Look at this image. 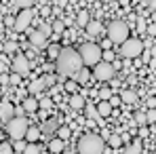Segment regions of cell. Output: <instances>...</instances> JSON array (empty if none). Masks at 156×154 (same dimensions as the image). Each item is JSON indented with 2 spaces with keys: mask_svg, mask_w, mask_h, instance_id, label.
I'll return each mask as SVG.
<instances>
[{
  "mask_svg": "<svg viewBox=\"0 0 156 154\" xmlns=\"http://www.w3.org/2000/svg\"><path fill=\"white\" fill-rule=\"evenodd\" d=\"M38 108H40V102H36L34 97H26L23 99V110L26 112H36Z\"/></svg>",
  "mask_w": 156,
  "mask_h": 154,
  "instance_id": "16",
  "label": "cell"
},
{
  "mask_svg": "<svg viewBox=\"0 0 156 154\" xmlns=\"http://www.w3.org/2000/svg\"><path fill=\"white\" fill-rule=\"evenodd\" d=\"M0 118H2L4 125H9V120L15 118V108H13V103L9 102V97H2V103H0Z\"/></svg>",
  "mask_w": 156,
  "mask_h": 154,
  "instance_id": "10",
  "label": "cell"
},
{
  "mask_svg": "<svg viewBox=\"0 0 156 154\" xmlns=\"http://www.w3.org/2000/svg\"><path fill=\"white\" fill-rule=\"evenodd\" d=\"M108 2H116V0H108Z\"/></svg>",
  "mask_w": 156,
  "mask_h": 154,
  "instance_id": "50",
  "label": "cell"
},
{
  "mask_svg": "<svg viewBox=\"0 0 156 154\" xmlns=\"http://www.w3.org/2000/svg\"><path fill=\"white\" fill-rule=\"evenodd\" d=\"M148 4H150V9H152V11H156V0H150Z\"/></svg>",
  "mask_w": 156,
  "mask_h": 154,
  "instance_id": "47",
  "label": "cell"
},
{
  "mask_svg": "<svg viewBox=\"0 0 156 154\" xmlns=\"http://www.w3.org/2000/svg\"><path fill=\"white\" fill-rule=\"evenodd\" d=\"M137 30L139 32H148V21L141 17V19H137Z\"/></svg>",
  "mask_w": 156,
  "mask_h": 154,
  "instance_id": "32",
  "label": "cell"
},
{
  "mask_svg": "<svg viewBox=\"0 0 156 154\" xmlns=\"http://www.w3.org/2000/svg\"><path fill=\"white\" fill-rule=\"evenodd\" d=\"M139 152H141V146H139V144H133L131 148H127L125 154H139Z\"/></svg>",
  "mask_w": 156,
  "mask_h": 154,
  "instance_id": "33",
  "label": "cell"
},
{
  "mask_svg": "<svg viewBox=\"0 0 156 154\" xmlns=\"http://www.w3.org/2000/svg\"><path fill=\"white\" fill-rule=\"evenodd\" d=\"M44 84H47V82H44L42 78H38V80H34V82L30 84V93H40V91L44 89Z\"/></svg>",
  "mask_w": 156,
  "mask_h": 154,
  "instance_id": "21",
  "label": "cell"
},
{
  "mask_svg": "<svg viewBox=\"0 0 156 154\" xmlns=\"http://www.w3.org/2000/svg\"><path fill=\"white\" fill-rule=\"evenodd\" d=\"M87 76H89V74H87V72H84V70H82V72H80V74H78V78H80V80H87Z\"/></svg>",
  "mask_w": 156,
  "mask_h": 154,
  "instance_id": "45",
  "label": "cell"
},
{
  "mask_svg": "<svg viewBox=\"0 0 156 154\" xmlns=\"http://www.w3.org/2000/svg\"><path fill=\"white\" fill-rule=\"evenodd\" d=\"M78 53H80V57H82L84 66L95 68L97 63H101V61H104V49H101L99 45H95V42H84V45H80Z\"/></svg>",
  "mask_w": 156,
  "mask_h": 154,
  "instance_id": "3",
  "label": "cell"
},
{
  "mask_svg": "<svg viewBox=\"0 0 156 154\" xmlns=\"http://www.w3.org/2000/svg\"><path fill=\"white\" fill-rule=\"evenodd\" d=\"M19 80H21V74H17V72H15V74L11 76V82H13V84H17Z\"/></svg>",
  "mask_w": 156,
  "mask_h": 154,
  "instance_id": "40",
  "label": "cell"
},
{
  "mask_svg": "<svg viewBox=\"0 0 156 154\" xmlns=\"http://www.w3.org/2000/svg\"><path fill=\"white\" fill-rule=\"evenodd\" d=\"M36 0H15V4L23 11V9H32V4H34Z\"/></svg>",
  "mask_w": 156,
  "mask_h": 154,
  "instance_id": "26",
  "label": "cell"
},
{
  "mask_svg": "<svg viewBox=\"0 0 156 154\" xmlns=\"http://www.w3.org/2000/svg\"><path fill=\"white\" fill-rule=\"evenodd\" d=\"M66 91L72 93V95H76L78 93V82L76 80H68V82H66Z\"/></svg>",
  "mask_w": 156,
  "mask_h": 154,
  "instance_id": "24",
  "label": "cell"
},
{
  "mask_svg": "<svg viewBox=\"0 0 156 154\" xmlns=\"http://www.w3.org/2000/svg\"><path fill=\"white\" fill-rule=\"evenodd\" d=\"M59 47H57V45H51V47H49V55H51V57H59Z\"/></svg>",
  "mask_w": 156,
  "mask_h": 154,
  "instance_id": "34",
  "label": "cell"
},
{
  "mask_svg": "<svg viewBox=\"0 0 156 154\" xmlns=\"http://www.w3.org/2000/svg\"><path fill=\"white\" fill-rule=\"evenodd\" d=\"M47 38H49V36H44L40 30H34V32L30 34V42H32L34 47H38V49H42V47L47 45Z\"/></svg>",
  "mask_w": 156,
  "mask_h": 154,
  "instance_id": "11",
  "label": "cell"
},
{
  "mask_svg": "<svg viewBox=\"0 0 156 154\" xmlns=\"http://www.w3.org/2000/svg\"><path fill=\"white\" fill-rule=\"evenodd\" d=\"M97 110H99V114H101V118H104V116H110V114H112L114 106H112L110 102H99L97 103Z\"/></svg>",
  "mask_w": 156,
  "mask_h": 154,
  "instance_id": "17",
  "label": "cell"
},
{
  "mask_svg": "<svg viewBox=\"0 0 156 154\" xmlns=\"http://www.w3.org/2000/svg\"><path fill=\"white\" fill-rule=\"evenodd\" d=\"M114 74H116V70H114V63H110V61L97 63L95 70H93V76L97 78V80H112Z\"/></svg>",
  "mask_w": 156,
  "mask_h": 154,
  "instance_id": "7",
  "label": "cell"
},
{
  "mask_svg": "<svg viewBox=\"0 0 156 154\" xmlns=\"http://www.w3.org/2000/svg\"><path fill=\"white\" fill-rule=\"evenodd\" d=\"M120 99H122V103H127V106H133V103H137V93L133 89H125L120 93Z\"/></svg>",
  "mask_w": 156,
  "mask_h": 154,
  "instance_id": "12",
  "label": "cell"
},
{
  "mask_svg": "<svg viewBox=\"0 0 156 154\" xmlns=\"http://www.w3.org/2000/svg\"><path fill=\"white\" fill-rule=\"evenodd\" d=\"M141 53H144V45L139 38H129L127 42L120 45V55L125 59H137Z\"/></svg>",
  "mask_w": 156,
  "mask_h": 154,
  "instance_id": "6",
  "label": "cell"
},
{
  "mask_svg": "<svg viewBox=\"0 0 156 154\" xmlns=\"http://www.w3.org/2000/svg\"><path fill=\"white\" fill-rule=\"evenodd\" d=\"M57 72L61 74V76H68V78H78V74L82 72V66H84V61H82V57H80V53L76 49H72V47H66V49H61L59 53V57H57Z\"/></svg>",
  "mask_w": 156,
  "mask_h": 154,
  "instance_id": "1",
  "label": "cell"
},
{
  "mask_svg": "<svg viewBox=\"0 0 156 154\" xmlns=\"http://www.w3.org/2000/svg\"><path fill=\"white\" fill-rule=\"evenodd\" d=\"M38 30H40L44 36H51V34H53V26H49V23H40V27H38Z\"/></svg>",
  "mask_w": 156,
  "mask_h": 154,
  "instance_id": "30",
  "label": "cell"
},
{
  "mask_svg": "<svg viewBox=\"0 0 156 154\" xmlns=\"http://www.w3.org/2000/svg\"><path fill=\"white\" fill-rule=\"evenodd\" d=\"M40 106H42V108H49V106H51V99H42Z\"/></svg>",
  "mask_w": 156,
  "mask_h": 154,
  "instance_id": "44",
  "label": "cell"
},
{
  "mask_svg": "<svg viewBox=\"0 0 156 154\" xmlns=\"http://www.w3.org/2000/svg\"><path fill=\"white\" fill-rule=\"evenodd\" d=\"M84 112H87V116H89V123H91V125H93L95 120H99V118H101V114H99L97 106H93V103H89V106L84 108Z\"/></svg>",
  "mask_w": 156,
  "mask_h": 154,
  "instance_id": "13",
  "label": "cell"
},
{
  "mask_svg": "<svg viewBox=\"0 0 156 154\" xmlns=\"http://www.w3.org/2000/svg\"><path fill=\"white\" fill-rule=\"evenodd\" d=\"M104 61H110V63H112V61H114V53L112 51H104Z\"/></svg>",
  "mask_w": 156,
  "mask_h": 154,
  "instance_id": "37",
  "label": "cell"
},
{
  "mask_svg": "<svg viewBox=\"0 0 156 154\" xmlns=\"http://www.w3.org/2000/svg\"><path fill=\"white\" fill-rule=\"evenodd\" d=\"M49 150H51L53 154H61V152H66V150H63V139H59V137L51 139V141H49Z\"/></svg>",
  "mask_w": 156,
  "mask_h": 154,
  "instance_id": "15",
  "label": "cell"
},
{
  "mask_svg": "<svg viewBox=\"0 0 156 154\" xmlns=\"http://www.w3.org/2000/svg\"><path fill=\"white\" fill-rule=\"evenodd\" d=\"M26 137L30 139V141H32V144H34V141L40 137V131H38L36 127H30V129H27V135H26Z\"/></svg>",
  "mask_w": 156,
  "mask_h": 154,
  "instance_id": "22",
  "label": "cell"
},
{
  "mask_svg": "<svg viewBox=\"0 0 156 154\" xmlns=\"http://www.w3.org/2000/svg\"><path fill=\"white\" fill-rule=\"evenodd\" d=\"M15 148L19 150V152H26V148H27V144H23L21 139H17V144H15Z\"/></svg>",
  "mask_w": 156,
  "mask_h": 154,
  "instance_id": "38",
  "label": "cell"
},
{
  "mask_svg": "<svg viewBox=\"0 0 156 154\" xmlns=\"http://www.w3.org/2000/svg\"><path fill=\"white\" fill-rule=\"evenodd\" d=\"M146 116H148V123H156V110H148Z\"/></svg>",
  "mask_w": 156,
  "mask_h": 154,
  "instance_id": "36",
  "label": "cell"
},
{
  "mask_svg": "<svg viewBox=\"0 0 156 154\" xmlns=\"http://www.w3.org/2000/svg\"><path fill=\"white\" fill-rule=\"evenodd\" d=\"M110 103H112V106H118V103H122V99H118V97H112V99H110Z\"/></svg>",
  "mask_w": 156,
  "mask_h": 154,
  "instance_id": "42",
  "label": "cell"
},
{
  "mask_svg": "<svg viewBox=\"0 0 156 154\" xmlns=\"http://www.w3.org/2000/svg\"><path fill=\"white\" fill-rule=\"evenodd\" d=\"M23 154H40V148H38L36 144H27V148H26Z\"/></svg>",
  "mask_w": 156,
  "mask_h": 154,
  "instance_id": "31",
  "label": "cell"
},
{
  "mask_svg": "<svg viewBox=\"0 0 156 154\" xmlns=\"http://www.w3.org/2000/svg\"><path fill=\"white\" fill-rule=\"evenodd\" d=\"M61 154H76V152H72V150H66V152H61Z\"/></svg>",
  "mask_w": 156,
  "mask_h": 154,
  "instance_id": "48",
  "label": "cell"
},
{
  "mask_svg": "<svg viewBox=\"0 0 156 154\" xmlns=\"http://www.w3.org/2000/svg\"><path fill=\"white\" fill-rule=\"evenodd\" d=\"M6 84H9V76L2 72V89H6Z\"/></svg>",
  "mask_w": 156,
  "mask_h": 154,
  "instance_id": "41",
  "label": "cell"
},
{
  "mask_svg": "<svg viewBox=\"0 0 156 154\" xmlns=\"http://www.w3.org/2000/svg\"><path fill=\"white\" fill-rule=\"evenodd\" d=\"M84 30H87V34H89V36H97V34H101V23H99L97 19H91V21H89V26L84 27Z\"/></svg>",
  "mask_w": 156,
  "mask_h": 154,
  "instance_id": "14",
  "label": "cell"
},
{
  "mask_svg": "<svg viewBox=\"0 0 156 154\" xmlns=\"http://www.w3.org/2000/svg\"><path fill=\"white\" fill-rule=\"evenodd\" d=\"M108 38L116 45H122L129 40V23L122 21V19H114L110 27H108Z\"/></svg>",
  "mask_w": 156,
  "mask_h": 154,
  "instance_id": "4",
  "label": "cell"
},
{
  "mask_svg": "<svg viewBox=\"0 0 156 154\" xmlns=\"http://www.w3.org/2000/svg\"><path fill=\"white\" fill-rule=\"evenodd\" d=\"M108 144H110V148H120L122 146V137L112 133V135H108Z\"/></svg>",
  "mask_w": 156,
  "mask_h": 154,
  "instance_id": "19",
  "label": "cell"
},
{
  "mask_svg": "<svg viewBox=\"0 0 156 154\" xmlns=\"http://www.w3.org/2000/svg\"><path fill=\"white\" fill-rule=\"evenodd\" d=\"M63 30H66V21H53V32L55 34H63Z\"/></svg>",
  "mask_w": 156,
  "mask_h": 154,
  "instance_id": "25",
  "label": "cell"
},
{
  "mask_svg": "<svg viewBox=\"0 0 156 154\" xmlns=\"http://www.w3.org/2000/svg\"><path fill=\"white\" fill-rule=\"evenodd\" d=\"M152 19H154V21H156V11H154V15H152Z\"/></svg>",
  "mask_w": 156,
  "mask_h": 154,
  "instance_id": "49",
  "label": "cell"
},
{
  "mask_svg": "<svg viewBox=\"0 0 156 154\" xmlns=\"http://www.w3.org/2000/svg\"><path fill=\"white\" fill-rule=\"evenodd\" d=\"M152 154H156V152H152Z\"/></svg>",
  "mask_w": 156,
  "mask_h": 154,
  "instance_id": "51",
  "label": "cell"
},
{
  "mask_svg": "<svg viewBox=\"0 0 156 154\" xmlns=\"http://www.w3.org/2000/svg\"><path fill=\"white\" fill-rule=\"evenodd\" d=\"M135 123H137V125H146V123H148V116H146L144 112H137V114H135Z\"/></svg>",
  "mask_w": 156,
  "mask_h": 154,
  "instance_id": "29",
  "label": "cell"
},
{
  "mask_svg": "<svg viewBox=\"0 0 156 154\" xmlns=\"http://www.w3.org/2000/svg\"><path fill=\"white\" fill-rule=\"evenodd\" d=\"M89 21H91L89 13H87V11H80L78 17H76V23H78V26H82V27H87V26H89Z\"/></svg>",
  "mask_w": 156,
  "mask_h": 154,
  "instance_id": "20",
  "label": "cell"
},
{
  "mask_svg": "<svg viewBox=\"0 0 156 154\" xmlns=\"http://www.w3.org/2000/svg\"><path fill=\"white\" fill-rule=\"evenodd\" d=\"M0 154H15L13 146H9V141H2L0 144Z\"/></svg>",
  "mask_w": 156,
  "mask_h": 154,
  "instance_id": "27",
  "label": "cell"
},
{
  "mask_svg": "<svg viewBox=\"0 0 156 154\" xmlns=\"http://www.w3.org/2000/svg\"><path fill=\"white\" fill-rule=\"evenodd\" d=\"M27 129H30V125H27L26 116H15L13 120H9V125H6V131H9V135L17 141V139H23L27 135Z\"/></svg>",
  "mask_w": 156,
  "mask_h": 154,
  "instance_id": "5",
  "label": "cell"
},
{
  "mask_svg": "<svg viewBox=\"0 0 156 154\" xmlns=\"http://www.w3.org/2000/svg\"><path fill=\"white\" fill-rule=\"evenodd\" d=\"M57 137H59V139H68V137H70V129L68 127H59L57 129Z\"/></svg>",
  "mask_w": 156,
  "mask_h": 154,
  "instance_id": "28",
  "label": "cell"
},
{
  "mask_svg": "<svg viewBox=\"0 0 156 154\" xmlns=\"http://www.w3.org/2000/svg\"><path fill=\"white\" fill-rule=\"evenodd\" d=\"M32 19H34V13H32V9H23V11H19V15L15 17V21H13V27L17 30V32H26L30 23H32Z\"/></svg>",
  "mask_w": 156,
  "mask_h": 154,
  "instance_id": "8",
  "label": "cell"
},
{
  "mask_svg": "<svg viewBox=\"0 0 156 154\" xmlns=\"http://www.w3.org/2000/svg\"><path fill=\"white\" fill-rule=\"evenodd\" d=\"M70 106H72V108H76V110L87 108V106H84V97H82L80 93H76V95H72V97H70Z\"/></svg>",
  "mask_w": 156,
  "mask_h": 154,
  "instance_id": "18",
  "label": "cell"
},
{
  "mask_svg": "<svg viewBox=\"0 0 156 154\" xmlns=\"http://www.w3.org/2000/svg\"><path fill=\"white\" fill-rule=\"evenodd\" d=\"M13 70L17 72V74H21V76H27L30 74V59H27L26 55H15V59H13Z\"/></svg>",
  "mask_w": 156,
  "mask_h": 154,
  "instance_id": "9",
  "label": "cell"
},
{
  "mask_svg": "<svg viewBox=\"0 0 156 154\" xmlns=\"http://www.w3.org/2000/svg\"><path fill=\"white\" fill-rule=\"evenodd\" d=\"M141 57H144V63H148L150 57H152V51H144V53H141Z\"/></svg>",
  "mask_w": 156,
  "mask_h": 154,
  "instance_id": "39",
  "label": "cell"
},
{
  "mask_svg": "<svg viewBox=\"0 0 156 154\" xmlns=\"http://www.w3.org/2000/svg\"><path fill=\"white\" fill-rule=\"evenodd\" d=\"M139 135H141V137H148V129H144V127H141V131H139Z\"/></svg>",
  "mask_w": 156,
  "mask_h": 154,
  "instance_id": "46",
  "label": "cell"
},
{
  "mask_svg": "<svg viewBox=\"0 0 156 154\" xmlns=\"http://www.w3.org/2000/svg\"><path fill=\"white\" fill-rule=\"evenodd\" d=\"M148 34H152V36H156V26H148Z\"/></svg>",
  "mask_w": 156,
  "mask_h": 154,
  "instance_id": "43",
  "label": "cell"
},
{
  "mask_svg": "<svg viewBox=\"0 0 156 154\" xmlns=\"http://www.w3.org/2000/svg\"><path fill=\"white\" fill-rule=\"evenodd\" d=\"M99 99H101V102H110V99H112V91H110L108 87H101V89H99Z\"/></svg>",
  "mask_w": 156,
  "mask_h": 154,
  "instance_id": "23",
  "label": "cell"
},
{
  "mask_svg": "<svg viewBox=\"0 0 156 154\" xmlns=\"http://www.w3.org/2000/svg\"><path fill=\"white\" fill-rule=\"evenodd\" d=\"M4 51H6V53H13V51H17V45H15V42L11 40V42H6V45H4Z\"/></svg>",
  "mask_w": 156,
  "mask_h": 154,
  "instance_id": "35",
  "label": "cell"
},
{
  "mask_svg": "<svg viewBox=\"0 0 156 154\" xmlns=\"http://www.w3.org/2000/svg\"><path fill=\"white\" fill-rule=\"evenodd\" d=\"M104 137L97 133H87L78 141V154H104Z\"/></svg>",
  "mask_w": 156,
  "mask_h": 154,
  "instance_id": "2",
  "label": "cell"
}]
</instances>
